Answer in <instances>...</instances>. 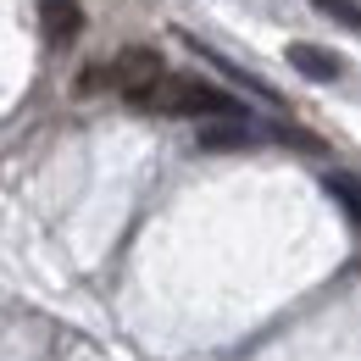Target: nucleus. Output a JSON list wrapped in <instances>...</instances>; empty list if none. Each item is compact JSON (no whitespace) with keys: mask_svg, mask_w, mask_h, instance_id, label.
I'll return each instance as SVG.
<instances>
[{"mask_svg":"<svg viewBox=\"0 0 361 361\" xmlns=\"http://www.w3.org/2000/svg\"><path fill=\"white\" fill-rule=\"evenodd\" d=\"M161 73H167V67H161V56L150 45H128L117 61H106V90H117V94L134 100V94H145Z\"/></svg>","mask_w":361,"mask_h":361,"instance_id":"obj_2","label":"nucleus"},{"mask_svg":"<svg viewBox=\"0 0 361 361\" xmlns=\"http://www.w3.org/2000/svg\"><path fill=\"white\" fill-rule=\"evenodd\" d=\"M322 189L345 206V217H350V223H361V178H356V173H328Z\"/></svg>","mask_w":361,"mask_h":361,"instance_id":"obj_6","label":"nucleus"},{"mask_svg":"<svg viewBox=\"0 0 361 361\" xmlns=\"http://www.w3.org/2000/svg\"><path fill=\"white\" fill-rule=\"evenodd\" d=\"M39 23H45L50 45H73L84 28V11H78V0H39Z\"/></svg>","mask_w":361,"mask_h":361,"instance_id":"obj_4","label":"nucleus"},{"mask_svg":"<svg viewBox=\"0 0 361 361\" xmlns=\"http://www.w3.org/2000/svg\"><path fill=\"white\" fill-rule=\"evenodd\" d=\"M256 128L245 123V117H223V123H206L200 128V150H245V145H256Z\"/></svg>","mask_w":361,"mask_h":361,"instance_id":"obj_5","label":"nucleus"},{"mask_svg":"<svg viewBox=\"0 0 361 361\" xmlns=\"http://www.w3.org/2000/svg\"><path fill=\"white\" fill-rule=\"evenodd\" d=\"M322 17H334V23H345V28H356L361 34V0H312Z\"/></svg>","mask_w":361,"mask_h":361,"instance_id":"obj_8","label":"nucleus"},{"mask_svg":"<svg viewBox=\"0 0 361 361\" xmlns=\"http://www.w3.org/2000/svg\"><path fill=\"white\" fill-rule=\"evenodd\" d=\"M134 106L156 117H245L239 100H228L223 90H212L200 78H183V73H161L145 94H134Z\"/></svg>","mask_w":361,"mask_h":361,"instance_id":"obj_1","label":"nucleus"},{"mask_svg":"<svg viewBox=\"0 0 361 361\" xmlns=\"http://www.w3.org/2000/svg\"><path fill=\"white\" fill-rule=\"evenodd\" d=\"M289 56V67L295 73H306L312 84H334V78H345V61L334 56V50H322V45H306V39H295V45L283 50Z\"/></svg>","mask_w":361,"mask_h":361,"instance_id":"obj_3","label":"nucleus"},{"mask_svg":"<svg viewBox=\"0 0 361 361\" xmlns=\"http://www.w3.org/2000/svg\"><path fill=\"white\" fill-rule=\"evenodd\" d=\"M189 45L200 50V56H206V61H212V67H217V73H228V78H233V84H239V90L262 94V100H278V94H272L267 84H262V78H250V73H245V67H233V61H228V56H217V50H206V45H200V39H189Z\"/></svg>","mask_w":361,"mask_h":361,"instance_id":"obj_7","label":"nucleus"}]
</instances>
